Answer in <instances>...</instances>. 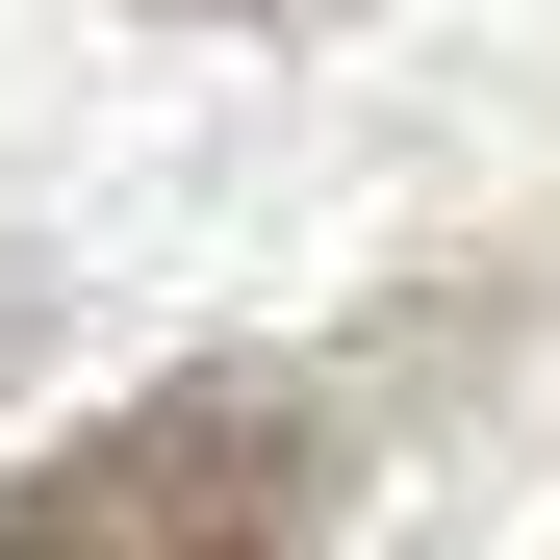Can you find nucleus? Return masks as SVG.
Wrapping results in <instances>:
<instances>
[{"mask_svg":"<svg viewBox=\"0 0 560 560\" xmlns=\"http://www.w3.org/2000/svg\"><path fill=\"white\" fill-rule=\"evenodd\" d=\"M306 535H331V408L280 357H178L0 485V560H306Z\"/></svg>","mask_w":560,"mask_h":560,"instance_id":"obj_1","label":"nucleus"},{"mask_svg":"<svg viewBox=\"0 0 560 560\" xmlns=\"http://www.w3.org/2000/svg\"><path fill=\"white\" fill-rule=\"evenodd\" d=\"M178 26H357V0H178Z\"/></svg>","mask_w":560,"mask_h":560,"instance_id":"obj_2","label":"nucleus"},{"mask_svg":"<svg viewBox=\"0 0 560 560\" xmlns=\"http://www.w3.org/2000/svg\"><path fill=\"white\" fill-rule=\"evenodd\" d=\"M26 331H51V280H26V255H0V357H26Z\"/></svg>","mask_w":560,"mask_h":560,"instance_id":"obj_3","label":"nucleus"}]
</instances>
